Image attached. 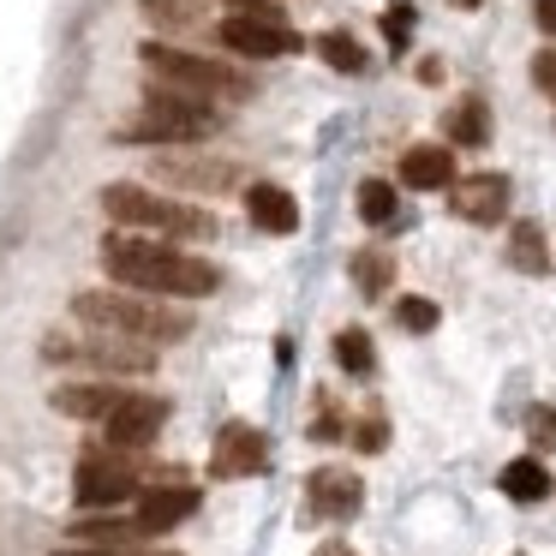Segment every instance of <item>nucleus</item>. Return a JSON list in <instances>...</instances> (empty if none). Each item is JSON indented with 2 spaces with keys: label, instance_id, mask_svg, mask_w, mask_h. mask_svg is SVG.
I'll use <instances>...</instances> for the list:
<instances>
[{
  "label": "nucleus",
  "instance_id": "nucleus-1",
  "mask_svg": "<svg viewBox=\"0 0 556 556\" xmlns=\"http://www.w3.org/2000/svg\"><path fill=\"white\" fill-rule=\"evenodd\" d=\"M102 269L121 281L126 293H168V300H210L222 288V269L198 252H174L162 240H138V233H109L102 240Z\"/></svg>",
  "mask_w": 556,
  "mask_h": 556
},
{
  "label": "nucleus",
  "instance_id": "nucleus-2",
  "mask_svg": "<svg viewBox=\"0 0 556 556\" xmlns=\"http://www.w3.org/2000/svg\"><path fill=\"white\" fill-rule=\"evenodd\" d=\"M73 317L85 329L144 341V348H162V341H186V336H192V317H186V312H174V305H162V300H144V293H126V288H85V293H73Z\"/></svg>",
  "mask_w": 556,
  "mask_h": 556
},
{
  "label": "nucleus",
  "instance_id": "nucleus-3",
  "mask_svg": "<svg viewBox=\"0 0 556 556\" xmlns=\"http://www.w3.org/2000/svg\"><path fill=\"white\" fill-rule=\"evenodd\" d=\"M138 54H144V66H150L156 85L186 90V97H198V102H245V97H257V85L240 73V66H228V61L174 49V42H144Z\"/></svg>",
  "mask_w": 556,
  "mask_h": 556
},
{
  "label": "nucleus",
  "instance_id": "nucleus-4",
  "mask_svg": "<svg viewBox=\"0 0 556 556\" xmlns=\"http://www.w3.org/2000/svg\"><path fill=\"white\" fill-rule=\"evenodd\" d=\"M210 132H222L216 102H198V97H186V90L150 85L138 121H126L121 132H114V144H192V138H210Z\"/></svg>",
  "mask_w": 556,
  "mask_h": 556
},
{
  "label": "nucleus",
  "instance_id": "nucleus-5",
  "mask_svg": "<svg viewBox=\"0 0 556 556\" xmlns=\"http://www.w3.org/2000/svg\"><path fill=\"white\" fill-rule=\"evenodd\" d=\"M102 210H109L126 233L156 228V233H174V240H216V216H210V210L180 204V198H162V192H144L138 180L102 186Z\"/></svg>",
  "mask_w": 556,
  "mask_h": 556
},
{
  "label": "nucleus",
  "instance_id": "nucleus-6",
  "mask_svg": "<svg viewBox=\"0 0 556 556\" xmlns=\"http://www.w3.org/2000/svg\"><path fill=\"white\" fill-rule=\"evenodd\" d=\"M42 359L49 365H85V371H109V377H150L156 371V348L144 341H126V336H49L42 341Z\"/></svg>",
  "mask_w": 556,
  "mask_h": 556
},
{
  "label": "nucleus",
  "instance_id": "nucleus-7",
  "mask_svg": "<svg viewBox=\"0 0 556 556\" xmlns=\"http://www.w3.org/2000/svg\"><path fill=\"white\" fill-rule=\"evenodd\" d=\"M132 491H138L132 455H121V448H85V455H78V467H73L78 508H114V503H126Z\"/></svg>",
  "mask_w": 556,
  "mask_h": 556
},
{
  "label": "nucleus",
  "instance_id": "nucleus-8",
  "mask_svg": "<svg viewBox=\"0 0 556 556\" xmlns=\"http://www.w3.org/2000/svg\"><path fill=\"white\" fill-rule=\"evenodd\" d=\"M150 174H156L162 186H174V192H233V186L245 180L240 162H222V156H192V150H174V156H156L150 162Z\"/></svg>",
  "mask_w": 556,
  "mask_h": 556
},
{
  "label": "nucleus",
  "instance_id": "nucleus-9",
  "mask_svg": "<svg viewBox=\"0 0 556 556\" xmlns=\"http://www.w3.org/2000/svg\"><path fill=\"white\" fill-rule=\"evenodd\" d=\"M264 467H269V437L245 419L222 425L216 443H210V472L216 479H257Z\"/></svg>",
  "mask_w": 556,
  "mask_h": 556
},
{
  "label": "nucleus",
  "instance_id": "nucleus-10",
  "mask_svg": "<svg viewBox=\"0 0 556 556\" xmlns=\"http://www.w3.org/2000/svg\"><path fill=\"white\" fill-rule=\"evenodd\" d=\"M162 425H168V401H162V395H132V389H126V401L102 419V431H109V448L132 455V448L156 443Z\"/></svg>",
  "mask_w": 556,
  "mask_h": 556
},
{
  "label": "nucleus",
  "instance_id": "nucleus-11",
  "mask_svg": "<svg viewBox=\"0 0 556 556\" xmlns=\"http://www.w3.org/2000/svg\"><path fill=\"white\" fill-rule=\"evenodd\" d=\"M222 49L245 54V61H281V54H300V30L293 25H264V18H222Z\"/></svg>",
  "mask_w": 556,
  "mask_h": 556
},
{
  "label": "nucleus",
  "instance_id": "nucleus-12",
  "mask_svg": "<svg viewBox=\"0 0 556 556\" xmlns=\"http://www.w3.org/2000/svg\"><path fill=\"white\" fill-rule=\"evenodd\" d=\"M192 508H198V491L168 472L162 484H144V491H138V520H132V527L138 532H174Z\"/></svg>",
  "mask_w": 556,
  "mask_h": 556
},
{
  "label": "nucleus",
  "instance_id": "nucleus-13",
  "mask_svg": "<svg viewBox=\"0 0 556 556\" xmlns=\"http://www.w3.org/2000/svg\"><path fill=\"white\" fill-rule=\"evenodd\" d=\"M305 496H312V515H324V520H353L365 508V484L348 467H317L305 479Z\"/></svg>",
  "mask_w": 556,
  "mask_h": 556
},
{
  "label": "nucleus",
  "instance_id": "nucleus-14",
  "mask_svg": "<svg viewBox=\"0 0 556 556\" xmlns=\"http://www.w3.org/2000/svg\"><path fill=\"white\" fill-rule=\"evenodd\" d=\"M448 204H455L460 222H479V228H491V222L508 216V174H472V180H455Z\"/></svg>",
  "mask_w": 556,
  "mask_h": 556
},
{
  "label": "nucleus",
  "instance_id": "nucleus-15",
  "mask_svg": "<svg viewBox=\"0 0 556 556\" xmlns=\"http://www.w3.org/2000/svg\"><path fill=\"white\" fill-rule=\"evenodd\" d=\"M245 216H252V228H264V233H300V198L288 192V186H276V180H252L245 186Z\"/></svg>",
  "mask_w": 556,
  "mask_h": 556
},
{
  "label": "nucleus",
  "instance_id": "nucleus-16",
  "mask_svg": "<svg viewBox=\"0 0 556 556\" xmlns=\"http://www.w3.org/2000/svg\"><path fill=\"white\" fill-rule=\"evenodd\" d=\"M401 186L407 192H448L455 186V150L448 144H413L401 156Z\"/></svg>",
  "mask_w": 556,
  "mask_h": 556
},
{
  "label": "nucleus",
  "instance_id": "nucleus-17",
  "mask_svg": "<svg viewBox=\"0 0 556 556\" xmlns=\"http://www.w3.org/2000/svg\"><path fill=\"white\" fill-rule=\"evenodd\" d=\"M121 401H126V389H114V383H61L54 389V407L66 419H109Z\"/></svg>",
  "mask_w": 556,
  "mask_h": 556
},
{
  "label": "nucleus",
  "instance_id": "nucleus-18",
  "mask_svg": "<svg viewBox=\"0 0 556 556\" xmlns=\"http://www.w3.org/2000/svg\"><path fill=\"white\" fill-rule=\"evenodd\" d=\"M503 496L508 503H544V496H551V472H544V460L539 455H515L503 467Z\"/></svg>",
  "mask_w": 556,
  "mask_h": 556
},
{
  "label": "nucleus",
  "instance_id": "nucleus-19",
  "mask_svg": "<svg viewBox=\"0 0 556 556\" xmlns=\"http://www.w3.org/2000/svg\"><path fill=\"white\" fill-rule=\"evenodd\" d=\"M443 138L448 144H467V150L491 144V109H484L479 97H460L455 109H448V121H443Z\"/></svg>",
  "mask_w": 556,
  "mask_h": 556
},
{
  "label": "nucleus",
  "instance_id": "nucleus-20",
  "mask_svg": "<svg viewBox=\"0 0 556 556\" xmlns=\"http://www.w3.org/2000/svg\"><path fill=\"white\" fill-rule=\"evenodd\" d=\"M348 276H353V288H359L365 300H383V293L395 288V257L377 252V245H365V252H353Z\"/></svg>",
  "mask_w": 556,
  "mask_h": 556
},
{
  "label": "nucleus",
  "instance_id": "nucleus-21",
  "mask_svg": "<svg viewBox=\"0 0 556 556\" xmlns=\"http://www.w3.org/2000/svg\"><path fill=\"white\" fill-rule=\"evenodd\" d=\"M508 264L527 269V276H544V269H551V245H544L539 222H515V228H508Z\"/></svg>",
  "mask_w": 556,
  "mask_h": 556
},
{
  "label": "nucleus",
  "instance_id": "nucleus-22",
  "mask_svg": "<svg viewBox=\"0 0 556 556\" xmlns=\"http://www.w3.org/2000/svg\"><path fill=\"white\" fill-rule=\"evenodd\" d=\"M73 539H78V551H109V544H132L138 527L132 520H109V515H85V520H73Z\"/></svg>",
  "mask_w": 556,
  "mask_h": 556
},
{
  "label": "nucleus",
  "instance_id": "nucleus-23",
  "mask_svg": "<svg viewBox=\"0 0 556 556\" xmlns=\"http://www.w3.org/2000/svg\"><path fill=\"white\" fill-rule=\"evenodd\" d=\"M138 13L156 30H198L204 25V0H138Z\"/></svg>",
  "mask_w": 556,
  "mask_h": 556
},
{
  "label": "nucleus",
  "instance_id": "nucleus-24",
  "mask_svg": "<svg viewBox=\"0 0 556 556\" xmlns=\"http://www.w3.org/2000/svg\"><path fill=\"white\" fill-rule=\"evenodd\" d=\"M317 54H324V66H336V73H365V66H371L353 30H324V37H317Z\"/></svg>",
  "mask_w": 556,
  "mask_h": 556
},
{
  "label": "nucleus",
  "instance_id": "nucleus-25",
  "mask_svg": "<svg viewBox=\"0 0 556 556\" xmlns=\"http://www.w3.org/2000/svg\"><path fill=\"white\" fill-rule=\"evenodd\" d=\"M336 365H341L348 377H371V371H377L371 336H365V329H341V336H336Z\"/></svg>",
  "mask_w": 556,
  "mask_h": 556
},
{
  "label": "nucleus",
  "instance_id": "nucleus-26",
  "mask_svg": "<svg viewBox=\"0 0 556 556\" xmlns=\"http://www.w3.org/2000/svg\"><path fill=\"white\" fill-rule=\"evenodd\" d=\"M359 222H371V228L395 222V186H389V180H365L359 186Z\"/></svg>",
  "mask_w": 556,
  "mask_h": 556
},
{
  "label": "nucleus",
  "instance_id": "nucleus-27",
  "mask_svg": "<svg viewBox=\"0 0 556 556\" xmlns=\"http://www.w3.org/2000/svg\"><path fill=\"white\" fill-rule=\"evenodd\" d=\"M395 324L407 329V336H431V329L443 324V312H437V300H419V293H407V300H395Z\"/></svg>",
  "mask_w": 556,
  "mask_h": 556
},
{
  "label": "nucleus",
  "instance_id": "nucleus-28",
  "mask_svg": "<svg viewBox=\"0 0 556 556\" xmlns=\"http://www.w3.org/2000/svg\"><path fill=\"white\" fill-rule=\"evenodd\" d=\"M353 448H359V455H383V448H389V425H383V413H365V419L353 425Z\"/></svg>",
  "mask_w": 556,
  "mask_h": 556
},
{
  "label": "nucleus",
  "instance_id": "nucleus-29",
  "mask_svg": "<svg viewBox=\"0 0 556 556\" xmlns=\"http://www.w3.org/2000/svg\"><path fill=\"white\" fill-rule=\"evenodd\" d=\"M527 437L539 455H551L556 448V407H527Z\"/></svg>",
  "mask_w": 556,
  "mask_h": 556
},
{
  "label": "nucleus",
  "instance_id": "nucleus-30",
  "mask_svg": "<svg viewBox=\"0 0 556 556\" xmlns=\"http://www.w3.org/2000/svg\"><path fill=\"white\" fill-rule=\"evenodd\" d=\"M222 7H228V18H264V25H288L276 0H222Z\"/></svg>",
  "mask_w": 556,
  "mask_h": 556
},
{
  "label": "nucleus",
  "instance_id": "nucleus-31",
  "mask_svg": "<svg viewBox=\"0 0 556 556\" xmlns=\"http://www.w3.org/2000/svg\"><path fill=\"white\" fill-rule=\"evenodd\" d=\"M413 18H419V13H413L407 0H401V7H389V13H383V37L395 42V49H407V37H413Z\"/></svg>",
  "mask_w": 556,
  "mask_h": 556
},
{
  "label": "nucleus",
  "instance_id": "nucleus-32",
  "mask_svg": "<svg viewBox=\"0 0 556 556\" xmlns=\"http://www.w3.org/2000/svg\"><path fill=\"white\" fill-rule=\"evenodd\" d=\"M532 85L556 97V49H539V54H532Z\"/></svg>",
  "mask_w": 556,
  "mask_h": 556
},
{
  "label": "nucleus",
  "instance_id": "nucleus-33",
  "mask_svg": "<svg viewBox=\"0 0 556 556\" xmlns=\"http://www.w3.org/2000/svg\"><path fill=\"white\" fill-rule=\"evenodd\" d=\"M532 18H539L544 37H556V0H532Z\"/></svg>",
  "mask_w": 556,
  "mask_h": 556
},
{
  "label": "nucleus",
  "instance_id": "nucleus-34",
  "mask_svg": "<svg viewBox=\"0 0 556 556\" xmlns=\"http://www.w3.org/2000/svg\"><path fill=\"white\" fill-rule=\"evenodd\" d=\"M312 437H317V443H336V437H341V413H324V419L312 425Z\"/></svg>",
  "mask_w": 556,
  "mask_h": 556
},
{
  "label": "nucleus",
  "instance_id": "nucleus-35",
  "mask_svg": "<svg viewBox=\"0 0 556 556\" xmlns=\"http://www.w3.org/2000/svg\"><path fill=\"white\" fill-rule=\"evenodd\" d=\"M317 556H359V551H353V544H341V539H324V544H317Z\"/></svg>",
  "mask_w": 556,
  "mask_h": 556
},
{
  "label": "nucleus",
  "instance_id": "nucleus-36",
  "mask_svg": "<svg viewBox=\"0 0 556 556\" xmlns=\"http://www.w3.org/2000/svg\"><path fill=\"white\" fill-rule=\"evenodd\" d=\"M61 556H109V551H61Z\"/></svg>",
  "mask_w": 556,
  "mask_h": 556
},
{
  "label": "nucleus",
  "instance_id": "nucleus-37",
  "mask_svg": "<svg viewBox=\"0 0 556 556\" xmlns=\"http://www.w3.org/2000/svg\"><path fill=\"white\" fill-rule=\"evenodd\" d=\"M455 7H479V0H455Z\"/></svg>",
  "mask_w": 556,
  "mask_h": 556
}]
</instances>
